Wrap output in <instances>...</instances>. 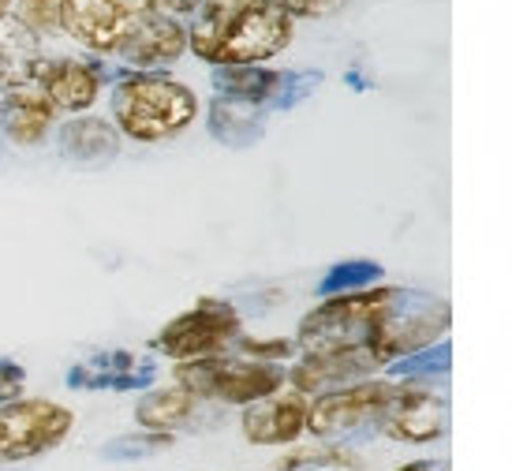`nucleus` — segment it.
<instances>
[{
  "instance_id": "obj_11",
  "label": "nucleus",
  "mask_w": 512,
  "mask_h": 471,
  "mask_svg": "<svg viewBox=\"0 0 512 471\" xmlns=\"http://www.w3.org/2000/svg\"><path fill=\"white\" fill-rule=\"evenodd\" d=\"M157 378V367L150 356H135L128 348H109L98 356L75 363L68 371V386L86 393H135L150 389Z\"/></svg>"
},
{
  "instance_id": "obj_12",
  "label": "nucleus",
  "mask_w": 512,
  "mask_h": 471,
  "mask_svg": "<svg viewBox=\"0 0 512 471\" xmlns=\"http://www.w3.org/2000/svg\"><path fill=\"white\" fill-rule=\"evenodd\" d=\"M374 371H382V363L370 352L356 348H341V352H303L292 371H285V382L296 386V393L311 397V393H329V389H344L367 382Z\"/></svg>"
},
{
  "instance_id": "obj_28",
  "label": "nucleus",
  "mask_w": 512,
  "mask_h": 471,
  "mask_svg": "<svg viewBox=\"0 0 512 471\" xmlns=\"http://www.w3.org/2000/svg\"><path fill=\"white\" fill-rule=\"evenodd\" d=\"M199 4L202 0H150V8L157 15H169V19H176V15H195Z\"/></svg>"
},
{
  "instance_id": "obj_9",
  "label": "nucleus",
  "mask_w": 512,
  "mask_h": 471,
  "mask_svg": "<svg viewBox=\"0 0 512 471\" xmlns=\"http://www.w3.org/2000/svg\"><path fill=\"white\" fill-rule=\"evenodd\" d=\"M322 83V72H270L258 64L243 68H217L214 86L217 98H232L255 109H292L303 98H311Z\"/></svg>"
},
{
  "instance_id": "obj_3",
  "label": "nucleus",
  "mask_w": 512,
  "mask_h": 471,
  "mask_svg": "<svg viewBox=\"0 0 512 471\" xmlns=\"http://www.w3.org/2000/svg\"><path fill=\"white\" fill-rule=\"evenodd\" d=\"M113 116L135 143H165L195 124L199 98L165 72H124L113 86Z\"/></svg>"
},
{
  "instance_id": "obj_26",
  "label": "nucleus",
  "mask_w": 512,
  "mask_h": 471,
  "mask_svg": "<svg viewBox=\"0 0 512 471\" xmlns=\"http://www.w3.org/2000/svg\"><path fill=\"white\" fill-rule=\"evenodd\" d=\"M240 341V352L247 356H262V363H273V359H285L296 352L292 341H247V337H236Z\"/></svg>"
},
{
  "instance_id": "obj_19",
  "label": "nucleus",
  "mask_w": 512,
  "mask_h": 471,
  "mask_svg": "<svg viewBox=\"0 0 512 471\" xmlns=\"http://www.w3.org/2000/svg\"><path fill=\"white\" fill-rule=\"evenodd\" d=\"M195 408H199V400L191 397L187 389H154V393H146L135 404V423L143 430H154V434H176V430L195 419Z\"/></svg>"
},
{
  "instance_id": "obj_8",
  "label": "nucleus",
  "mask_w": 512,
  "mask_h": 471,
  "mask_svg": "<svg viewBox=\"0 0 512 471\" xmlns=\"http://www.w3.org/2000/svg\"><path fill=\"white\" fill-rule=\"evenodd\" d=\"M150 12V0H60V27L90 53H120Z\"/></svg>"
},
{
  "instance_id": "obj_10",
  "label": "nucleus",
  "mask_w": 512,
  "mask_h": 471,
  "mask_svg": "<svg viewBox=\"0 0 512 471\" xmlns=\"http://www.w3.org/2000/svg\"><path fill=\"white\" fill-rule=\"evenodd\" d=\"M445 427H449V400L419 382H397V393L378 419V430L404 445L438 442Z\"/></svg>"
},
{
  "instance_id": "obj_21",
  "label": "nucleus",
  "mask_w": 512,
  "mask_h": 471,
  "mask_svg": "<svg viewBox=\"0 0 512 471\" xmlns=\"http://www.w3.org/2000/svg\"><path fill=\"white\" fill-rule=\"evenodd\" d=\"M382 273H385L382 266H378V262H370V258H348V262H337V266L322 277L318 292H322V296L363 292V288H370L374 281H382Z\"/></svg>"
},
{
  "instance_id": "obj_17",
  "label": "nucleus",
  "mask_w": 512,
  "mask_h": 471,
  "mask_svg": "<svg viewBox=\"0 0 512 471\" xmlns=\"http://www.w3.org/2000/svg\"><path fill=\"white\" fill-rule=\"evenodd\" d=\"M57 146L60 154L79 165H98V161H113L120 154V131L98 116H75L60 128Z\"/></svg>"
},
{
  "instance_id": "obj_23",
  "label": "nucleus",
  "mask_w": 512,
  "mask_h": 471,
  "mask_svg": "<svg viewBox=\"0 0 512 471\" xmlns=\"http://www.w3.org/2000/svg\"><path fill=\"white\" fill-rule=\"evenodd\" d=\"M359 457L348 445H329V449H296L288 453L277 468L281 471H311V468H356Z\"/></svg>"
},
{
  "instance_id": "obj_5",
  "label": "nucleus",
  "mask_w": 512,
  "mask_h": 471,
  "mask_svg": "<svg viewBox=\"0 0 512 471\" xmlns=\"http://www.w3.org/2000/svg\"><path fill=\"white\" fill-rule=\"evenodd\" d=\"M72 427L75 412L57 400L19 397L0 404V468L53 453L60 442H68Z\"/></svg>"
},
{
  "instance_id": "obj_18",
  "label": "nucleus",
  "mask_w": 512,
  "mask_h": 471,
  "mask_svg": "<svg viewBox=\"0 0 512 471\" xmlns=\"http://www.w3.org/2000/svg\"><path fill=\"white\" fill-rule=\"evenodd\" d=\"M210 135L228 150H247L266 135V113L232 98L210 101Z\"/></svg>"
},
{
  "instance_id": "obj_15",
  "label": "nucleus",
  "mask_w": 512,
  "mask_h": 471,
  "mask_svg": "<svg viewBox=\"0 0 512 471\" xmlns=\"http://www.w3.org/2000/svg\"><path fill=\"white\" fill-rule=\"evenodd\" d=\"M187 53V30L169 19V15H157L150 12L139 23V27L131 30V38L120 45V53L116 57L131 64L135 72H154V68H165L172 60H180Z\"/></svg>"
},
{
  "instance_id": "obj_16",
  "label": "nucleus",
  "mask_w": 512,
  "mask_h": 471,
  "mask_svg": "<svg viewBox=\"0 0 512 471\" xmlns=\"http://www.w3.org/2000/svg\"><path fill=\"white\" fill-rule=\"evenodd\" d=\"M53 105L42 98V90L27 83L0 86V131L19 146H34L45 139V131L53 128Z\"/></svg>"
},
{
  "instance_id": "obj_6",
  "label": "nucleus",
  "mask_w": 512,
  "mask_h": 471,
  "mask_svg": "<svg viewBox=\"0 0 512 471\" xmlns=\"http://www.w3.org/2000/svg\"><path fill=\"white\" fill-rule=\"evenodd\" d=\"M236 337H243L240 311L228 300H210L206 296L191 311L176 314L172 322L157 329L150 348L161 352V356L176 359V363H187V359L221 356Z\"/></svg>"
},
{
  "instance_id": "obj_7",
  "label": "nucleus",
  "mask_w": 512,
  "mask_h": 471,
  "mask_svg": "<svg viewBox=\"0 0 512 471\" xmlns=\"http://www.w3.org/2000/svg\"><path fill=\"white\" fill-rule=\"evenodd\" d=\"M397 393V382H356V386L329 389L307 408V430L322 442H341L359 430H378V419Z\"/></svg>"
},
{
  "instance_id": "obj_25",
  "label": "nucleus",
  "mask_w": 512,
  "mask_h": 471,
  "mask_svg": "<svg viewBox=\"0 0 512 471\" xmlns=\"http://www.w3.org/2000/svg\"><path fill=\"white\" fill-rule=\"evenodd\" d=\"M27 389V371L15 363V359H0V404L19 400Z\"/></svg>"
},
{
  "instance_id": "obj_2",
  "label": "nucleus",
  "mask_w": 512,
  "mask_h": 471,
  "mask_svg": "<svg viewBox=\"0 0 512 471\" xmlns=\"http://www.w3.org/2000/svg\"><path fill=\"white\" fill-rule=\"evenodd\" d=\"M393 288H363V292H344L326 296L296 329V344L303 352H341L356 348L370 352L385 367V326H389V303Z\"/></svg>"
},
{
  "instance_id": "obj_22",
  "label": "nucleus",
  "mask_w": 512,
  "mask_h": 471,
  "mask_svg": "<svg viewBox=\"0 0 512 471\" xmlns=\"http://www.w3.org/2000/svg\"><path fill=\"white\" fill-rule=\"evenodd\" d=\"M172 434H154V430H135V434H120L101 445V460H150L157 453L172 449Z\"/></svg>"
},
{
  "instance_id": "obj_4",
  "label": "nucleus",
  "mask_w": 512,
  "mask_h": 471,
  "mask_svg": "<svg viewBox=\"0 0 512 471\" xmlns=\"http://www.w3.org/2000/svg\"><path fill=\"white\" fill-rule=\"evenodd\" d=\"M176 386L187 389L195 400H221V404H255L273 397L285 386V367L262 359L202 356L172 367Z\"/></svg>"
},
{
  "instance_id": "obj_13",
  "label": "nucleus",
  "mask_w": 512,
  "mask_h": 471,
  "mask_svg": "<svg viewBox=\"0 0 512 471\" xmlns=\"http://www.w3.org/2000/svg\"><path fill=\"white\" fill-rule=\"evenodd\" d=\"M30 79L42 90V98L53 105V113H83L94 105L101 90V68L79 57L38 60Z\"/></svg>"
},
{
  "instance_id": "obj_20",
  "label": "nucleus",
  "mask_w": 512,
  "mask_h": 471,
  "mask_svg": "<svg viewBox=\"0 0 512 471\" xmlns=\"http://www.w3.org/2000/svg\"><path fill=\"white\" fill-rule=\"evenodd\" d=\"M453 367V348L445 341H434L430 348H419L412 356L389 363V378H400V382H419V378H441Z\"/></svg>"
},
{
  "instance_id": "obj_29",
  "label": "nucleus",
  "mask_w": 512,
  "mask_h": 471,
  "mask_svg": "<svg viewBox=\"0 0 512 471\" xmlns=\"http://www.w3.org/2000/svg\"><path fill=\"white\" fill-rule=\"evenodd\" d=\"M397 471H449V464L445 460H408Z\"/></svg>"
},
{
  "instance_id": "obj_27",
  "label": "nucleus",
  "mask_w": 512,
  "mask_h": 471,
  "mask_svg": "<svg viewBox=\"0 0 512 471\" xmlns=\"http://www.w3.org/2000/svg\"><path fill=\"white\" fill-rule=\"evenodd\" d=\"M277 4H281L292 19H299V15H303V19H314V15H329L341 0H277Z\"/></svg>"
},
{
  "instance_id": "obj_24",
  "label": "nucleus",
  "mask_w": 512,
  "mask_h": 471,
  "mask_svg": "<svg viewBox=\"0 0 512 471\" xmlns=\"http://www.w3.org/2000/svg\"><path fill=\"white\" fill-rule=\"evenodd\" d=\"M15 23L27 27L30 34H49L60 30V0H15Z\"/></svg>"
},
{
  "instance_id": "obj_14",
  "label": "nucleus",
  "mask_w": 512,
  "mask_h": 471,
  "mask_svg": "<svg viewBox=\"0 0 512 471\" xmlns=\"http://www.w3.org/2000/svg\"><path fill=\"white\" fill-rule=\"evenodd\" d=\"M307 408L311 400L303 393H285V397H266L247 404L240 415V430L251 445H288L299 442V434L307 430Z\"/></svg>"
},
{
  "instance_id": "obj_1",
  "label": "nucleus",
  "mask_w": 512,
  "mask_h": 471,
  "mask_svg": "<svg viewBox=\"0 0 512 471\" xmlns=\"http://www.w3.org/2000/svg\"><path fill=\"white\" fill-rule=\"evenodd\" d=\"M292 30L296 19L277 0H202L187 49L214 68H243L288 49Z\"/></svg>"
}]
</instances>
